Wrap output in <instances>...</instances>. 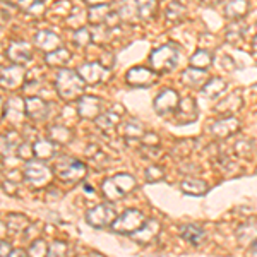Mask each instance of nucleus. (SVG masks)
<instances>
[{"mask_svg":"<svg viewBox=\"0 0 257 257\" xmlns=\"http://www.w3.org/2000/svg\"><path fill=\"white\" fill-rule=\"evenodd\" d=\"M84 79L81 77L79 72H74V70H60L57 74L55 88L59 91V94L65 101H74L82 94L84 91Z\"/></svg>","mask_w":257,"mask_h":257,"instance_id":"f257e3e1","label":"nucleus"},{"mask_svg":"<svg viewBox=\"0 0 257 257\" xmlns=\"http://www.w3.org/2000/svg\"><path fill=\"white\" fill-rule=\"evenodd\" d=\"M177 62H178V48L172 43L153 50V53L149 55L151 69L156 70V72H170V70L177 67Z\"/></svg>","mask_w":257,"mask_h":257,"instance_id":"f03ea898","label":"nucleus"},{"mask_svg":"<svg viewBox=\"0 0 257 257\" xmlns=\"http://www.w3.org/2000/svg\"><path fill=\"white\" fill-rule=\"evenodd\" d=\"M136 187V178L128 173H118V175L103 182V194L108 201H117L131 192Z\"/></svg>","mask_w":257,"mask_h":257,"instance_id":"7ed1b4c3","label":"nucleus"},{"mask_svg":"<svg viewBox=\"0 0 257 257\" xmlns=\"http://www.w3.org/2000/svg\"><path fill=\"white\" fill-rule=\"evenodd\" d=\"M146 216L138 209H127L118 219L111 223V228L117 233H134L146 223Z\"/></svg>","mask_w":257,"mask_h":257,"instance_id":"20e7f679","label":"nucleus"},{"mask_svg":"<svg viewBox=\"0 0 257 257\" xmlns=\"http://www.w3.org/2000/svg\"><path fill=\"white\" fill-rule=\"evenodd\" d=\"M55 173L64 180H70V182H76L79 178L84 177L86 173V167L84 163L72 158H62L60 161H57L55 165Z\"/></svg>","mask_w":257,"mask_h":257,"instance_id":"39448f33","label":"nucleus"},{"mask_svg":"<svg viewBox=\"0 0 257 257\" xmlns=\"http://www.w3.org/2000/svg\"><path fill=\"white\" fill-rule=\"evenodd\" d=\"M125 81L128 86H134V88H146L158 81V74L149 67H134L127 72Z\"/></svg>","mask_w":257,"mask_h":257,"instance_id":"423d86ee","label":"nucleus"},{"mask_svg":"<svg viewBox=\"0 0 257 257\" xmlns=\"http://www.w3.org/2000/svg\"><path fill=\"white\" fill-rule=\"evenodd\" d=\"M88 219L89 225H93L94 228H103L106 225H111L115 221V209L111 204H99L94 209H91L88 213Z\"/></svg>","mask_w":257,"mask_h":257,"instance_id":"0eeeda50","label":"nucleus"},{"mask_svg":"<svg viewBox=\"0 0 257 257\" xmlns=\"http://www.w3.org/2000/svg\"><path fill=\"white\" fill-rule=\"evenodd\" d=\"M24 177L28 182L35 185H43L47 184L52 177V170H50L43 161H28L26 170H24Z\"/></svg>","mask_w":257,"mask_h":257,"instance_id":"6e6552de","label":"nucleus"},{"mask_svg":"<svg viewBox=\"0 0 257 257\" xmlns=\"http://www.w3.org/2000/svg\"><path fill=\"white\" fill-rule=\"evenodd\" d=\"M77 72H79L82 79L86 82H89V84H99V82L108 79V74H110L108 69H105L101 64H98V62H88V64L81 65V67L77 69Z\"/></svg>","mask_w":257,"mask_h":257,"instance_id":"1a4fd4ad","label":"nucleus"},{"mask_svg":"<svg viewBox=\"0 0 257 257\" xmlns=\"http://www.w3.org/2000/svg\"><path fill=\"white\" fill-rule=\"evenodd\" d=\"M178 103H180V99H178L177 91L165 89L163 93L158 94V96H156V99H155V111L158 115L173 113V111L177 110Z\"/></svg>","mask_w":257,"mask_h":257,"instance_id":"9d476101","label":"nucleus"},{"mask_svg":"<svg viewBox=\"0 0 257 257\" xmlns=\"http://www.w3.org/2000/svg\"><path fill=\"white\" fill-rule=\"evenodd\" d=\"M238 127H240L238 120L235 118V117H230V115H226L225 118L216 120V122L211 125L209 131H211V134H213L214 138L225 139V138H228V136L235 134V132L238 131Z\"/></svg>","mask_w":257,"mask_h":257,"instance_id":"9b49d317","label":"nucleus"},{"mask_svg":"<svg viewBox=\"0 0 257 257\" xmlns=\"http://www.w3.org/2000/svg\"><path fill=\"white\" fill-rule=\"evenodd\" d=\"M23 77H24V69L21 65H12V67L6 69L0 76V84L4 88L14 89L18 86L23 84Z\"/></svg>","mask_w":257,"mask_h":257,"instance_id":"f8f14e48","label":"nucleus"},{"mask_svg":"<svg viewBox=\"0 0 257 257\" xmlns=\"http://www.w3.org/2000/svg\"><path fill=\"white\" fill-rule=\"evenodd\" d=\"M79 115L82 118H96L101 111V99L93 96H82L79 99Z\"/></svg>","mask_w":257,"mask_h":257,"instance_id":"ddd939ff","label":"nucleus"},{"mask_svg":"<svg viewBox=\"0 0 257 257\" xmlns=\"http://www.w3.org/2000/svg\"><path fill=\"white\" fill-rule=\"evenodd\" d=\"M158 233H160V223L156 219H146V223L132 235H134L139 243H148L153 238L158 237Z\"/></svg>","mask_w":257,"mask_h":257,"instance_id":"4468645a","label":"nucleus"},{"mask_svg":"<svg viewBox=\"0 0 257 257\" xmlns=\"http://www.w3.org/2000/svg\"><path fill=\"white\" fill-rule=\"evenodd\" d=\"M242 105H243V99H242V96H240V93L238 91H233L230 96L221 99L214 110L221 115H231V113H235V111H238Z\"/></svg>","mask_w":257,"mask_h":257,"instance_id":"2eb2a0df","label":"nucleus"},{"mask_svg":"<svg viewBox=\"0 0 257 257\" xmlns=\"http://www.w3.org/2000/svg\"><path fill=\"white\" fill-rule=\"evenodd\" d=\"M208 81V76H206V70L204 69H196V67H190L187 70L182 72V82L189 88H202Z\"/></svg>","mask_w":257,"mask_h":257,"instance_id":"dca6fc26","label":"nucleus"},{"mask_svg":"<svg viewBox=\"0 0 257 257\" xmlns=\"http://www.w3.org/2000/svg\"><path fill=\"white\" fill-rule=\"evenodd\" d=\"M180 235H182V238H184L185 242H189L190 245H194V247L201 245V243L204 242V238H206L204 230H202L201 226H197V225H184L180 228Z\"/></svg>","mask_w":257,"mask_h":257,"instance_id":"f3484780","label":"nucleus"},{"mask_svg":"<svg viewBox=\"0 0 257 257\" xmlns=\"http://www.w3.org/2000/svg\"><path fill=\"white\" fill-rule=\"evenodd\" d=\"M177 118H184L182 123H187V122H194L197 117V108H196V103H194L192 98H184L177 106Z\"/></svg>","mask_w":257,"mask_h":257,"instance_id":"a211bd4d","label":"nucleus"},{"mask_svg":"<svg viewBox=\"0 0 257 257\" xmlns=\"http://www.w3.org/2000/svg\"><path fill=\"white\" fill-rule=\"evenodd\" d=\"M226 89V81L221 79V77H211V79L206 81V84L202 86V94L206 98L214 99L216 96L223 93Z\"/></svg>","mask_w":257,"mask_h":257,"instance_id":"6ab92c4d","label":"nucleus"},{"mask_svg":"<svg viewBox=\"0 0 257 257\" xmlns=\"http://www.w3.org/2000/svg\"><path fill=\"white\" fill-rule=\"evenodd\" d=\"M182 192L189 194V196H202V194L208 192V184L199 178H185L182 182Z\"/></svg>","mask_w":257,"mask_h":257,"instance_id":"aec40b11","label":"nucleus"},{"mask_svg":"<svg viewBox=\"0 0 257 257\" xmlns=\"http://www.w3.org/2000/svg\"><path fill=\"white\" fill-rule=\"evenodd\" d=\"M247 12H248V2H247V0H231V2L226 6V9H225L226 18H230L233 21L242 19Z\"/></svg>","mask_w":257,"mask_h":257,"instance_id":"412c9836","label":"nucleus"},{"mask_svg":"<svg viewBox=\"0 0 257 257\" xmlns=\"http://www.w3.org/2000/svg\"><path fill=\"white\" fill-rule=\"evenodd\" d=\"M26 113L35 120H43L47 115V105L38 98H28L26 99Z\"/></svg>","mask_w":257,"mask_h":257,"instance_id":"4be33fe9","label":"nucleus"},{"mask_svg":"<svg viewBox=\"0 0 257 257\" xmlns=\"http://www.w3.org/2000/svg\"><path fill=\"white\" fill-rule=\"evenodd\" d=\"M9 57L16 62V64H23V62H26L31 57L30 47H28L26 43H23V41H19V43H14L9 48Z\"/></svg>","mask_w":257,"mask_h":257,"instance_id":"5701e85b","label":"nucleus"},{"mask_svg":"<svg viewBox=\"0 0 257 257\" xmlns=\"http://www.w3.org/2000/svg\"><path fill=\"white\" fill-rule=\"evenodd\" d=\"M213 62V55L208 50H197L192 57H190V67H196V69H208Z\"/></svg>","mask_w":257,"mask_h":257,"instance_id":"b1692460","label":"nucleus"},{"mask_svg":"<svg viewBox=\"0 0 257 257\" xmlns=\"http://www.w3.org/2000/svg\"><path fill=\"white\" fill-rule=\"evenodd\" d=\"M136 6L139 11V19L151 21L156 12V0H136Z\"/></svg>","mask_w":257,"mask_h":257,"instance_id":"393cba45","label":"nucleus"},{"mask_svg":"<svg viewBox=\"0 0 257 257\" xmlns=\"http://www.w3.org/2000/svg\"><path fill=\"white\" fill-rule=\"evenodd\" d=\"M36 45H38L40 48L47 50V52H50V50H53L55 47H59L60 45V40L57 38L53 33L50 31H41L40 35H36Z\"/></svg>","mask_w":257,"mask_h":257,"instance_id":"a878e982","label":"nucleus"},{"mask_svg":"<svg viewBox=\"0 0 257 257\" xmlns=\"http://www.w3.org/2000/svg\"><path fill=\"white\" fill-rule=\"evenodd\" d=\"M110 7L106 6V4H99V6H93L89 11V19L93 24H105L106 18L110 16Z\"/></svg>","mask_w":257,"mask_h":257,"instance_id":"bb28decb","label":"nucleus"},{"mask_svg":"<svg viewBox=\"0 0 257 257\" xmlns=\"http://www.w3.org/2000/svg\"><path fill=\"white\" fill-rule=\"evenodd\" d=\"M118 16L125 21H132L134 18H139V11L136 6V0H123L122 7L118 11Z\"/></svg>","mask_w":257,"mask_h":257,"instance_id":"cd10ccee","label":"nucleus"},{"mask_svg":"<svg viewBox=\"0 0 257 257\" xmlns=\"http://www.w3.org/2000/svg\"><path fill=\"white\" fill-rule=\"evenodd\" d=\"M185 16H187V9H185L180 2H172L168 6V9H167L168 21H172V23H178V21H182Z\"/></svg>","mask_w":257,"mask_h":257,"instance_id":"c85d7f7f","label":"nucleus"},{"mask_svg":"<svg viewBox=\"0 0 257 257\" xmlns=\"http://www.w3.org/2000/svg\"><path fill=\"white\" fill-rule=\"evenodd\" d=\"M254 238H257V223L255 221L247 223V225H243L238 230V240L242 243L243 242H252Z\"/></svg>","mask_w":257,"mask_h":257,"instance_id":"c756f323","label":"nucleus"},{"mask_svg":"<svg viewBox=\"0 0 257 257\" xmlns=\"http://www.w3.org/2000/svg\"><path fill=\"white\" fill-rule=\"evenodd\" d=\"M70 59V53L67 50L59 48V50H52V53L47 55V62L50 65H62Z\"/></svg>","mask_w":257,"mask_h":257,"instance_id":"7c9ffc66","label":"nucleus"},{"mask_svg":"<svg viewBox=\"0 0 257 257\" xmlns=\"http://www.w3.org/2000/svg\"><path fill=\"white\" fill-rule=\"evenodd\" d=\"M243 33H245V28L238 23H231L226 30V40L231 41V43H237L243 38Z\"/></svg>","mask_w":257,"mask_h":257,"instance_id":"2f4dec72","label":"nucleus"},{"mask_svg":"<svg viewBox=\"0 0 257 257\" xmlns=\"http://www.w3.org/2000/svg\"><path fill=\"white\" fill-rule=\"evenodd\" d=\"M35 153H36V156H38V160H47L53 155V153H55V148H53V143L40 141V143H36Z\"/></svg>","mask_w":257,"mask_h":257,"instance_id":"473e14b6","label":"nucleus"},{"mask_svg":"<svg viewBox=\"0 0 257 257\" xmlns=\"http://www.w3.org/2000/svg\"><path fill=\"white\" fill-rule=\"evenodd\" d=\"M125 136L128 139H141L144 136V127L141 122H128L125 125Z\"/></svg>","mask_w":257,"mask_h":257,"instance_id":"72a5a7b5","label":"nucleus"},{"mask_svg":"<svg viewBox=\"0 0 257 257\" xmlns=\"http://www.w3.org/2000/svg\"><path fill=\"white\" fill-rule=\"evenodd\" d=\"M165 177V172L163 168L156 167V165H151V167L146 168V180L148 182H158L161 178Z\"/></svg>","mask_w":257,"mask_h":257,"instance_id":"f704fd0d","label":"nucleus"},{"mask_svg":"<svg viewBox=\"0 0 257 257\" xmlns=\"http://www.w3.org/2000/svg\"><path fill=\"white\" fill-rule=\"evenodd\" d=\"M118 122V117L117 115H111V113H108V115H105V117H101V118H98L96 120V123L99 127H103V128H106V127H113L115 123Z\"/></svg>","mask_w":257,"mask_h":257,"instance_id":"c9c22d12","label":"nucleus"},{"mask_svg":"<svg viewBox=\"0 0 257 257\" xmlns=\"http://www.w3.org/2000/svg\"><path fill=\"white\" fill-rule=\"evenodd\" d=\"M47 252H48V247H47V243H45L43 240H36V242L33 243L31 248H30V254L31 255H35V254L45 255Z\"/></svg>","mask_w":257,"mask_h":257,"instance_id":"e433bc0d","label":"nucleus"},{"mask_svg":"<svg viewBox=\"0 0 257 257\" xmlns=\"http://www.w3.org/2000/svg\"><path fill=\"white\" fill-rule=\"evenodd\" d=\"M65 250H67V247H65V243H62V242H55V243H52V247H50V254L52 255H64Z\"/></svg>","mask_w":257,"mask_h":257,"instance_id":"4c0bfd02","label":"nucleus"},{"mask_svg":"<svg viewBox=\"0 0 257 257\" xmlns=\"http://www.w3.org/2000/svg\"><path fill=\"white\" fill-rule=\"evenodd\" d=\"M0 255H11V245L7 242H0Z\"/></svg>","mask_w":257,"mask_h":257,"instance_id":"58836bf2","label":"nucleus"},{"mask_svg":"<svg viewBox=\"0 0 257 257\" xmlns=\"http://www.w3.org/2000/svg\"><path fill=\"white\" fill-rule=\"evenodd\" d=\"M250 254L257 255V238L252 240V245H250Z\"/></svg>","mask_w":257,"mask_h":257,"instance_id":"ea45409f","label":"nucleus"},{"mask_svg":"<svg viewBox=\"0 0 257 257\" xmlns=\"http://www.w3.org/2000/svg\"><path fill=\"white\" fill-rule=\"evenodd\" d=\"M88 2L91 6H99V4H106V2H110V0H88Z\"/></svg>","mask_w":257,"mask_h":257,"instance_id":"a19ab883","label":"nucleus"},{"mask_svg":"<svg viewBox=\"0 0 257 257\" xmlns=\"http://www.w3.org/2000/svg\"><path fill=\"white\" fill-rule=\"evenodd\" d=\"M254 50H255V52H257V36H255V38H254Z\"/></svg>","mask_w":257,"mask_h":257,"instance_id":"79ce46f5","label":"nucleus"},{"mask_svg":"<svg viewBox=\"0 0 257 257\" xmlns=\"http://www.w3.org/2000/svg\"><path fill=\"white\" fill-rule=\"evenodd\" d=\"M0 117H2V99H0Z\"/></svg>","mask_w":257,"mask_h":257,"instance_id":"37998d69","label":"nucleus"},{"mask_svg":"<svg viewBox=\"0 0 257 257\" xmlns=\"http://www.w3.org/2000/svg\"><path fill=\"white\" fill-rule=\"evenodd\" d=\"M204 2H208V4H213V2H218V0H204Z\"/></svg>","mask_w":257,"mask_h":257,"instance_id":"c03bdc74","label":"nucleus"}]
</instances>
